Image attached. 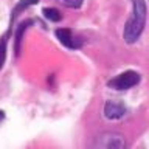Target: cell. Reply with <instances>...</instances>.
Masks as SVG:
<instances>
[{"mask_svg":"<svg viewBox=\"0 0 149 149\" xmlns=\"http://www.w3.org/2000/svg\"><path fill=\"white\" fill-rule=\"evenodd\" d=\"M124 113H126V107L123 104L115 102V101H107L106 102V106H104V115L109 120H118Z\"/></svg>","mask_w":149,"mask_h":149,"instance_id":"277c9868","label":"cell"},{"mask_svg":"<svg viewBox=\"0 0 149 149\" xmlns=\"http://www.w3.org/2000/svg\"><path fill=\"white\" fill-rule=\"evenodd\" d=\"M132 5H134L132 17L127 20L123 33V37L127 44H134L140 39V36L144 30V25H146V14H148L144 0H132Z\"/></svg>","mask_w":149,"mask_h":149,"instance_id":"6da1fadb","label":"cell"},{"mask_svg":"<svg viewBox=\"0 0 149 149\" xmlns=\"http://www.w3.org/2000/svg\"><path fill=\"white\" fill-rule=\"evenodd\" d=\"M44 16L51 22H59L62 19V14H61L56 8H45L44 9Z\"/></svg>","mask_w":149,"mask_h":149,"instance_id":"52a82bcc","label":"cell"},{"mask_svg":"<svg viewBox=\"0 0 149 149\" xmlns=\"http://www.w3.org/2000/svg\"><path fill=\"white\" fill-rule=\"evenodd\" d=\"M3 118H5V113H3V112H2V110H0V121H2Z\"/></svg>","mask_w":149,"mask_h":149,"instance_id":"30bf717a","label":"cell"},{"mask_svg":"<svg viewBox=\"0 0 149 149\" xmlns=\"http://www.w3.org/2000/svg\"><path fill=\"white\" fill-rule=\"evenodd\" d=\"M5 59H6V37L0 39V68L3 67Z\"/></svg>","mask_w":149,"mask_h":149,"instance_id":"ba28073f","label":"cell"},{"mask_svg":"<svg viewBox=\"0 0 149 149\" xmlns=\"http://www.w3.org/2000/svg\"><path fill=\"white\" fill-rule=\"evenodd\" d=\"M140 82V74L137 72H132V70H129V72H124L118 74L116 78L110 79L109 82V87L115 88V90H127V88L137 86Z\"/></svg>","mask_w":149,"mask_h":149,"instance_id":"7a4b0ae2","label":"cell"},{"mask_svg":"<svg viewBox=\"0 0 149 149\" xmlns=\"http://www.w3.org/2000/svg\"><path fill=\"white\" fill-rule=\"evenodd\" d=\"M31 25V20H26V22H22L20 26L17 28V33H16V47H14V51L16 54L20 53V44H22V39H23V33L26 31V28Z\"/></svg>","mask_w":149,"mask_h":149,"instance_id":"5b68a950","label":"cell"},{"mask_svg":"<svg viewBox=\"0 0 149 149\" xmlns=\"http://www.w3.org/2000/svg\"><path fill=\"white\" fill-rule=\"evenodd\" d=\"M37 2H39V0H20V2L14 6L13 13H11V22L16 20V17L19 16V13H22L23 9H26L28 6H31V5H36Z\"/></svg>","mask_w":149,"mask_h":149,"instance_id":"8992f818","label":"cell"},{"mask_svg":"<svg viewBox=\"0 0 149 149\" xmlns=\"http://www.w3.org/2000/svg\"><path fill=\"white\" fill-rule=\"evenodd\" d=\"M58 2H61L64 6H67V8H79L84 0H58Z\"/></svg>","mask_w":149,"mask_h":149,"instance_id":"9c48e42d","label":"cell"},{"mask_svg":"<svg viewBox=\"0 0 149 149\" xmlns=\"http://www.w3.org/2000/svg\"><path fill=\"white\" fill-rule=\"evenodd\" d=\"M56 37L59 39V42L62 45H65L67 48H72V50H78V48H81V45H82V42L76 39L73 34H72V31L67 30V28H59V30H56Z\"/></svg>","mask_w":149,"mask_h":149,"instance_id":"3957f363","label":"cell"}]
</instances>
